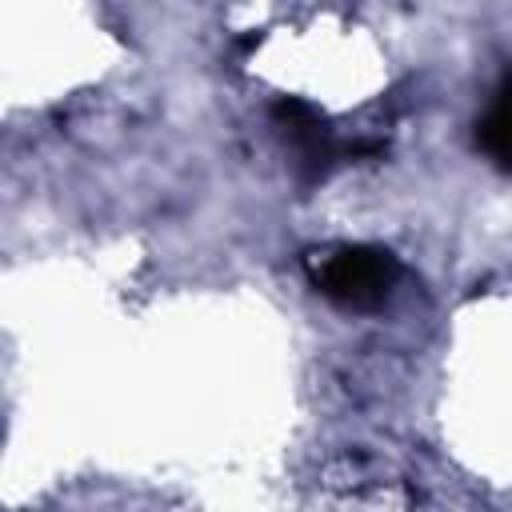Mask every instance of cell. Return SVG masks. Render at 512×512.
Wrapping results in <instances>:
<instances>
[{
    "mask_svg": "<svg viewBox=\"0 0 512 512\" xmlns=\"http://www.w3.org/2000/svg\"><path fill=\"white\" fill-rule=\"evenodd\" d=\"M396 280H400L396 256L376 244H340L324 252V260H316L312 268V284L320 288V296L352 312H376L392 296Z\"/></svg>",
    "mask_w": 512,
    "mask_h": 512,
    "instance_id": "obj_1",
    "label": "cell"
},
{
    "mask_svg": "<svg viewBox=\"0 0 512 512\" xmlns=\"http://www.w3.org/2000/svg\"><path fill=\"white\" fill-rule=\"evenodd\" d=\"M476 144L496 168L512 172V76L496 88L488 112L476 120Z\"/></svg>",
    "mask_w": 512,
    "mask_h": 512,
    "instance_id": "obj_2",
    "label": "cell"
}]
</instances>
